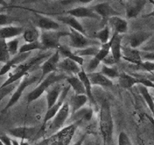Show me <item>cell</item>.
<instances>
[{"mask_svg":"<svg viewBox=\"0 0 154 145\" xmlns=\"http://www.w3.org/2000/svg\"><path fill=\"white\" fill-rule=\"evenodd\" d=\"M141 51H149V52H154V42H152L150 44L144 45L141 48Z\"/></svg>","mask_w":154,"mask_h":145,"instance_id":"bcb514c9","label":"cell"},{"mask_svg":"<svg viewBox=\"0 0 154 145\" xmlns=\"http://www.w3.org/2000/svg\"><path fill=\"white\" fill-rule=\"evenodd\" d=\"M93 10L102 18H111L114 16H120V13L114 8L109 3L102 2L92 7Z\"/></svg>","mask_w":154,"mask_h":145,"instance_id":"2e32d148","label":"cell"},{"mask_svg":"<svg viewBox=\"0 0 154 145\" xmlns=\"http://www.w3.org/2000/svg\"><path fill=\"white\" fill-rule=\"evenodd\" d=\"M66 14L76 18H90V19L98 20L101 18L93 10L92 7L88 8L79 6V7H76L75 8L67 11Z\"/></svg>","mask_w":154,"mask_h":145,"instance_id":"4fadbf2b","label":"cell"},{"mask_svg":"<svg viewBox=\"0 0 154 145\" xmlns=\"http://www.w3.org/2000/svg\"><path fill=\"white\" fill-rule=\"evenodd\" d=\"M20 145H29L28 141L26 140H20Z\"/></svg>","mask_w":154,"mask_h":145,"instance_id":"f907efd6","label":"cell"},{"mask_svg":"<svg viewBox=\"0 0 154 145\" xmlns=\"http://www.w3.org/2000/svg\"><path fill=\"white\" fill-rule=\"evenodd\" d=\"M95 145H101V143H100V141H99V140H97L96 141V144Z\"/></svg>","mask_w":154,"mask_h":145,"instance_id":"f5cc1de1","label":"cell"},{"mask_svg":"<svg viewBox=\"0 0 154 145\" xmlns=\"http://www.w3.org/2000/svg\"><path fill=\"white\" fill-rule=\"evenodd\" d=\"M11 1V4H14V3H16L17 2L19 1V0H10Z\"/></svg>","mask_w":154,"mask_h":145,"instance_id":"816d5d0a","label":"cell"},{"mask_svg":"<svg viewBox=\"0 0 154 145\" xmlns=\"http://www.w3.org/2000/svg\"><path fill=\"white\" fill-rule=\"evenodd\" d=\"M8 49L9 53L11 56L14 57L17 54H19V39L15 38V39H10L7 42Z\"/></svg>","mask_w":154,"mask_h":145,"instance_id":"74e56055","label":"cell"},{"mask_svg":"<svg viewBox=\"0 0 154 145\" xmlns=\"http://www.w3.org/2000/svg\"><path fill=\"white\" fill-rule=\"evenodd\" d=\"M141 57L143 60H150L154 61V52H149V51H141Z\"/></svg>","mask_w":154,"mask_h":145,"instance_id":"ee69618b","label":"cell"},{"mask_svg":"<svg viewBox=\"0 0 154 145\" xmlns=\"http://www.w3.org/2000/svg\"><path fill=\"white\" fill-rule=\"evenodd\" d=\"M1 145H4V144H2H2Z\"/></svg>","mask_w":154,"mask_h":145,"instance_id":"db71d44e","label":"cell"},{"mask_svg":"<svg viewBox=\"0 0 154 145\" xmlns=\"http://www.w3.org/2000/svg\"><path fill=\"white\" fill-rule=\"evenodd\" d=\"M66 78H67L66 74L61 72H54L49 74L41 82H39L38 85L34 90L29 93V95H27V102L29 104V103L37 100L51 86L57 84L59 82Z\"/></svg>","mask_w":154,"mask_h":145,"instance_id":"7a4b0ae2","label":"cell"},{"mask_svg":"<svg viewBox=\"0 0 154 145\" xmlns=\"http://www.w3.org/2000/svg\"><path fill=\"white\" fill-rule=\"evenodd\" d=\"M100 47L101 45H93V46L87 47V48H82V49H77L75 53L77 55L82 57H87V56H90V57H93L99 53Z\"/></svg>","mask_w":154,"mask_h":145,"instance_id":"d6a6232c","label":"cell"},{"mask_svg":"<svg viewBox=\"0 0 154 145\" xmlns=\"http://www.w3.org/2000/svg\"><path fill=\"white\" fill-rule=\"evenodd\" d=\"M34 24L37 28L42 31L58 30L60 27L58 22L39 13H34Z\"/></svg>","mask_w":154,"mask_h":145,"instance_id":"30bf717a","label":"cell"},{"mask_svg":"<svg viewBox=\"0 0 154 145\" xmlns=\"http://www.w3.org/2000/svg\"><path fill=\"white\" fill-rule=\"evenodd\" d=\"M0 140H1V143L4 145H13V143H12V139L9 136L6 135V134L1 135Z\"/></svg>","mask_w":154,"mask_h":145,"instance_id":"f6af8a7d","label":"cell"},{"mask_svg":"<svg viewBox=\"0 0 154 145\" xmlns=\"http://www.w3.org/2000/svg\"><path fill=\"white\" fill-rule=\"evenodd\" d=\"M38 130L35 127H29V126H20L16 127V128H11L8 130V133L11 136L16 139L20 140H30L33 138Z\"/></svg>","mask_w":154,"mask_h":145,"instance_id":"8fae6325","label":"cell"},{"mask_svg":"<svg viewBox=\"0 0 154 145\" xmlns=\"http://www.w3.org/2000/svg\"><path fill=\"white\" fill-rule=\"evenodd\" d=\"M57 50L60 51V54H63L66 58L71 59V60L77 62V63H78V64L81 65V66H83V64H84V57L77 55L75 52L71 51L70 48H69L68 47L65 46V45H60V46H59V48H57Z\"/></svg>","mask_w":154,"mask_h":145,"instance_id":"f1b7e54d","label":"cell"},{"mask_svg":"<svg viewBox=\"0 0 154 145\" xmlns=\"http://www.w3.org/2000/svg\"><path fill=\"white\" fill-rule=\"evenodd\" d=\"M29 54L30 53H19L17 55H15L8 63L3 65L2 67L1 68V70H0V75L4 76L8 72H10L11 69L13 70L18 65L25 62L29 57Z\"/></svg>","mask_w":154,"mask_h":145,"instance_id":"7c38bea8","label":"cell"},{"mask_svg":"<svg viewBox=\"0 0 154 145\" xmlns=\"http://www.w3.org/2000/svg\"><path fill=\"white\" fill-rule=\"evenodd\" d=\"M78 76L81 79L83 84H84V88H85L86 90V94H87V97H88L89 101H90V103H92L93 104H95V105H96V100H95V98L93 97V92H92V85H92L91 82H90V79H89L87 72H86L84 69H82L81 72L78 73Z\"/></svg>","mask_w":154,"mask_h":145,"instance_id":"4316f807","label":"cell"},{"mask_svg":"<svg viewBox=\"0 0 154 145\" xmlns=\"http://www.w3.org/2000/svg\"><path fill=\"white\" fill-rule=\"evenodd\" d=\"M24 29L21 27L18 26L9 25L5 27H1L0 29V37L1 39H15L17 36H19L20 35L23 34Z\"/></svg>","mask_w":154,"mask_h":145,"instance_id":"44dd1931","label":"cell"},{"mask_svg":"<svg viewBox=\"0 0 154 145\" xmlns=\"http://www.w3.org/2000/svg\"><path fill=\"white\" fill-rule=\"evenodd\" d=\"M59 21H61L63 24H66L69 28L74 29L75 30H77V31L80 32V33H83L84 35L87 36L85 29L84 28L82 24L78 21V18L68 14L66 15V16H60L59 18Z\"/></svg>","mask_w":154,"mask_h":145,"instance_id":"d4e9b609","label":"cell"},{"mask_svg":"<svg viewBox=\"0 0 154 145\" xmlns=\"http://www.w3.org/2000/svg\"><path fill=\"white\" fill-rule=\"evenodd\" d=\"M71 89V86L69 85H68L67 86H65L63 89V92H62L61 95H60V98H59L58 101L51 108L48 109L47 110L46 113L45 115V118H44V122L43 125H45V124L48 123L49 121H51V119H54L56 115L58 113V112L60 111V109L62 108V107L63 106V104H65V100H66V97H67L68 94H69V91Z\"/></svg>","mask_w":154,"mask_h":145,"instance_id":"9c48e42d","label":"cell"},{"mask_svg":"<svg viewBox=\"0 0 154 145\" xmlns=\"http://www.w3.org/2000/svg\"><path fill=\"white\" fill-rule=\"evenodd\" d=\"M35 50H45L40 40L34 42H26L20 47L19 53H31Z\"/></svg>","mask_w":154,"mask_h":145,"instance_id":"836d02e7","label":"cell"},{"mask_svg":"<svg viewBox=\"0 0 154 145\" xmlns=\"http://www.w3.org/2000/svg\"><path fill=\"white\" fill-rule=\"evenodd\" d=\"M61 85L59 84H56L54 87L49 90L47 93V107L48 109L51 108L58 101L62 92H63Z\"/></svg>","mask_w":154,"mask_h":145,"instance_id":"484cf974","label":"cell"},{"mask_svg":"<svg viewBox=\"0 0 154 145\" xmlns=\"http://www.w3.org/2000/svg\"><path fill=\"white\" fill-rule=\"evenodd\" d=\"M60 53L58 50H56L55 52L53 53L48 58H47L41 65L42 74L38 83L41 82L47 76L52 73L54 72H57L58 70V65L60 63Z\"/></svg>","mask_w":154,"mask_h":145,"instance_id":"8992f818","label":"cell"},{"mask_svg":"<svg viewBox=\"0 0 154 145\" xmlns=\"http://www.w3.org/2000/svg\"><path fill=\"white\" fill-rule=\"evenodd\" d=\"M147 0H128L126 13L128 18H135L139 14L147 4Z\"/></svg>","mask_w":154,"mask_h":145,"instance_id":"e0dca14e","label":"cell"},{"mask_svg":"<svg viewBox=\"0 0 154 145\" xmlns=\"http://www.w3.org/2000/svg\"><path fill=\"white\" fill-rule=\"evenodd\" d=\"M117 145H132L130 138L128 136V134L124 131H121L119 134Z\"/></svg>","mask_w":154,"mask_h":145,"instance_id":"ab89813d","label":"cell"},{"mask_svg":"<svg viewBox=\"0 0 154 145\" xmlns=\"http://www.w3.org/2000/svg\"><path fill=\"white\" fill-rule=\"evenodd\" d=\"M153 33L148 31H137L129 36V45L132 48H138L141 47L144 42L151 38Z\"/></svg>","mask_w":154,"mask_h":145,"instance_id":"ac0fdd59","label":"cell"},{"mask_svg":"<svg viewBox=\"0 0 154 145\" xmlns=\"http://www.w3.org/2000/svg\"><path fill=\"white\" fill-rule=\"evenodd\" d=\"M70 106L68 102H65L62 108L60 109V111L58 112L55 117L53 119L51 125L49 126V130L51 132H56L58 131L59 130L61 129L64 125L65 122L67 120L68 117L69 116L70 113Z\"/></svg>","mask_w":154,"mask_h":145,"instance_id":"ba28073f","label":"cell"},{"mask_svg":"<svg viewBox=\"0 0 154 145\" xmlns=\"http://www.w3.org/2000/svg\"><path fill=\"white\" fill-rule=\"evenodd\" d=\"M17 86L16 82H15L5 86V87H0V99H1V101L3 100V98H5L6 96H8L11 92L16 90Z\"/></svg>","mask_w":154,"mask_h":145,"instance_id":"f35d334b","label":"cell"},{"mask_svg":"<svg viewBox=\"0 0 154 145\" xmlns=\"http://www.w3.org/2000/svg\"><path fill=\"white\" fill-rule=\"evenodd\" d=\"M149 2L153 5V11H152L151 12H150L149 14H147L145 15L144 17H145V18H154V0H149Z\"/></svg>","mask_w":154,"mask_h":145,"instance_id":"c3c4849f","label":"cell"},{"mask_svg":"<svg viewBox=\"0 0 154 145\" xmlns=\"http://www.w3.org/2000/svg\"><path fill=\"white\" fill-rule=\"evenodd\" d=\"M99 129L104 145H112L114 121L109 101H104L99 111Z\"/></svg>","mask_w":154,"mask_h":145,"instance_id":"6da1fadb","label":"cell"},{"mask_svg":"<svg viewBox=\"0 0 154 145\" xmlns=\"http://www.w3.org/2000/svg\"><path fill=\"white\" fill-rule=\"evenodd\" d=\"M111 38L110 41L107 43L103 44L101 45L100 50H99V53L96 54L95 57H93L90 62L88 63L87 66V69L86 72L87 73H90V72H95L96 68L100 65L102 62L108 57L111 52Z\"/></svg>","mask_w":154,"mask_h":145,"instance_id":"52a82bcc","label":"cell"},{"mask_svg":"<svg viewBox=\"0 0 154 145\" xmlns=\"http://www.w3.org/2000/svg\"><path fill=\"white\" fill-rule=\"evenodd\" d=\"M0 61L2 63H6L11 60V54L9 53L7 46V42L5 39H1V45H0Z\"/></svg>","mask_w":154,"mask_h":145,"instance_id":"8d00e7d4","label":"cell"},{"mask_svg":"<svg viewBox=\"0 0 154 145\" xmlns=\"http://www.w3.org/2000/svg\"><path fill=\"white\" fill-rule=\"evenodd\" d=\"M58 69L65 74H69L70 76H78L81 71V65L77 62L69 58H65L60 61L58 65Z\"/></svg>","mask_w":154,"mask_h":145,"instance_id":"9a60e30c","label":"cell"},{"mask_svg":"<svg viewBox=\"0 0 154 145\" xmlns=\"http://www.w3.org/2000/svg\"><path fill=\"white\" fill-rule=\"evenodd\" d=\"M118 83L123 89H129L135 85H139L140 81L139 79L134 75L126 72H121L118 78Z\"/></svg>","mask_w":154,"mask_h":145,"instance_id":"cb8c5ba5","label":"cell"},{"mask_svg":"<svg viewBox=\"0 0 154 145\" xmlns=\"http://www.w3.org/2000/svg\"><path fill=\"white\" fill-rule=\"evenodd\" d=\"M100 72H102L103 75H105V76L109 78L110 79L116 78L118 79L120 74L116 67L112 66H108V65L105 64H102V69H101Z\"/></svg>","mask_w":154,"mask_h":145,"instance_id":"e575fe53","label":"cell"},{"mask_svg":"<svg viewBox=\"0 0 154 145\" xmlns=\"http://www.w3.org/2000/svg\"><path fill=\"white\" fill-rule=\"evenodd\" d=\"M108 26L114 31L118 34H125L127 33L129 26L128 22L124 18L120 16H114L108 19Z\"/></svg>","mask_w":154,"mask_h":145,"instance_id":"ffe728a7","label":"cell"},{"mask_svg":"<svg viewBox=\"0 0 154 145\" xmlns=\"http://www.w3.org/2000/svg\"><path fill=\"white\" fill-rule=\"evenodd\" d=\"M85 139H86V134H83V135L81 137V138H80L79 140H77L73 145H83L84 142L85 141Z\"/></svg>","mask_w":154,"mask_h":145,"instance_id":"7dc6e473","label":"cell"},{"mask_svg":"<svg viewBox=\"0 0 154 145\" xmlns=\"http://www.w3.org/2000/svg\"><path fill=\"white\" fill-rule=\"evenodd\" d=\"M88 101L89 98L87 95H76V94H75V95H72L69 103L72 114H74L78 110L82 109Z\"/></svg>","mask_w":154,"mask_h":145,"instance_id":"603a6c76","label":"cell"},{"mask_svg":"<svg viewBox=\"0 0 154 145\" xmlns=\"http://www.w3.org/2000/svg\"><path fill=\"white\" fill-rule=\"evenodd\" d=\"M122 58L137 66H139L143 61L141 51L131 47H122Z\"/></svg>","mask_w":154,"mask_h":145,"instance_id":"5bb4252c","label":"cell"},{"mask_svg":"<svg viewBox=\"0 0 154 145\" xmlns=\"http://www.w3.org/2000/svg\"><path fill=\"white\" fill-rule=\"evenodd\" d=\"M96 38L102 45L109 42L111 38L109 26H105L102 30H101L100 31L96 33Z\"/></svg>","mask_w":154,"mask_h":145,"instance_id":"d590c367","label":"cell"},{"mask_svg":"<svg viewBox=\"0 0 154 145\" xmlns=\"http://www.w3.org/2000/svg\"><path fill=\"white\" fill-rule=\"evenodd\" d=\"M12 143H13V145H20V142L18 141L17 139L16 138L12 139Z\"/></svg>","mask_w":154,"mask_h":145,"instance_id":"681fc988","label":"cell"},{"mask_svg":"<svg viewBox=\"0 0 154 145\" xmlns=\"http://www.w3.org/2000/svg\"><path fill=\"white\" fill-rule=\"evenodd\" d=\"M41 33L37 27H31L26 29L23 34V37L26 42H34L40 40Z\"/></svg>","mask_w":154,"mask_h":145,"instance_id":"1f68e13d","label":"cell"},{"mask_svg":"<svg viewBox=\"0 0 154 145\" xmlns=\"http://www.w3.org/2000/svg\"><path fill=\"white\" fill-rule=\"evenodd\" d=\"M69 44L70 46L76 49H82L93 45H102V44L96 39H92L87 37L80 32L75 30L74 29L69 28Z\"/></svg>","mask_w":154,"mask_h":145,"instance_id":"5b68a950","label":"cell"},{"mask_svg":"<svg viewBox=\"0 0 154 145\" xmlns=\"http://www.w3.org/2000/svg\"><path fill=\"white\" fill-rule=\"evenodd\" d=\"M88 74L89 79L93 85H98L101 87H112L113 82L101 72H93Z\"/></svg>","mask_w":154,"mask_h":145,"instance_id":"7402d4cb","label":"cell"},{"mask_svg":"<svg viewBox=\"0 0 154 145\" xmlns=\"http://www.w3.org/2000/svg\"><path fill=\"white\" fill-rule=\"evenodd\" d=\"M14 20L9 16H8L5 14L1 13L0 15V24L1 27H5V26H9Z\"/></svg>","mask_w":154,"mask_h":145,"instance_id":"b9f144b4","label":"cell"},{"mask_svg":"<svg viewBox=\"0 0 154 145\" xmlns=\"http://www.w3.org/2000/svg\"><path fill=\"white\" fill-rule=\"evenodd\" d=\"M68 84L72 88L76 95H87L85 88L78 76H69L66 79Z\"/></svg>","mask_w":154,"mask_h":145,"instance_id":"83f0119b","label":"cell"},{"mask_svg":"<svg viewBox=\"0 0 154 145\" xmlns=\"http://www.w3.org/2000/svg\"><path fill=\"white\" fill-rule=\"evenodd\" d=\"M41 78V76H37L32 74V75H27L25 77L22 79V81L20 82L19 85L17 86V88L16 89V90L14 91V94L12 95V96L11 97L10 100L8 101V102L7 103V104L5 105V107H4L2 112L7 111L8 110L11 108V107H13L14 105L17 103V101L20 99L21 96H22L23 93L24 92V91L26 89L27 87H29V85H32L33 83L36 82H39Z\"/></svg>","mask_w":154,"mask_h":145,"instance_id":"3957f363","label":"cell"},{"mask_svg":"<svg viewBox=\"0 0 154 145\" xmlns=\"http://www.w3.org/2000/svg\"><path fill=\"white\" fill-rule=\"evenodd\" d=\"M122 40L123 36L118 33H114L111 36V54L112 55L116 63H119L122 58Z\"/></svg>","mask_w":154,"mask_h":145,"instance_id":"d6986e66","label":"cell"},{"mask_svg":"<svg viewBox=\"0 0 154 145\" xmlns=\"http://www.w3.org/2000/svg\"><path fill=\"white\" fill-rule=\"evenodd\" d=\"M70 33L60 30H48L41 33L40 42H42L45 50L56 49L60 45V39L63 36H69Z\"/></svg>","mask_w":154,"mask_h":145,"instance_id":"277c9868","label":"cell"},{"mask_svg":"<svg viewBox=\"0 0 154 145\" xmlns=\"http://www.w3.org/2000/svg\"><path fill=\"white\" fill-rule=\"evenodd\" d=\"M138 66H141L142 69L148 72L154 73V61H150V60H143L142 63Z\"/></svg>","mask_w":154,"mask_h":145,"instance_id":"60d3db41","label":"cell"},{"mask_svg":"<svg viewBox=\"0 0 154 145\" xmlns=\"http://www.w3.org/2000/svg\"><path fill=\"white\" fill-rule=\"evenodd\" d=\"M73 119H75V121H86V122H89L91 120L92 117H93V112L91 108H87V107H83L78 112L74 113Z\"/></svg>","mask_w":154,"mask_h":145,"instance_id":"4dcf8cb0","label":"cell"},{"mask_svg":"<svg viewBox=\"0 0 154 145\" xmlns=\"http://www.w3.org/2000/svg\"><path fill=\"white\" fill-rule=\"evenodd\" d=\"M94 0H63L61 3L63 5H73V4H89Z\"/></svg>","mask_w":154,"mask_h":145,"instance_id":"7bdbcfd3","label":"cell"},{"mask_svg":"<svg viewBox=\"0 0 154 145\" xmlns=\"http://www.w3.org/2000/svg\"><path fill=\"white\" fill-rule=\"evenodd\" d=\"M138 90H139L141 96L143 97L144 100L145 101L146 104H147V107L150 109V112L153 113L154 116V97L152 96L151 94L150 93L148 88L145 87V86L142 85H138Z\"/></svg>","mask_w":154,"mask_h":145,"instance_id":"f546056e","label":"cell"}]
</instances>
